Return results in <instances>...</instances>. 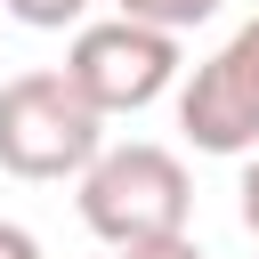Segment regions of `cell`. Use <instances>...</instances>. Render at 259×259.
Masks as SVG:
<instances>
[{
  "instance_id": "1",
  "label": "cell",
  "mask_w": 259,
  "mask_h": 259,
  "mask_svg": "<svg viewBox=\"0 0 259 259\" xmlns=\"http://www.w3.org/2000/svg\"><path fill=\"white\" fill-rule=\"evenodd\" d=\"M186 210H194V178L170 146H97L89 170H81V227L97 243H154V235H186Z\"/></svg>"
},
{
  "instance_id": "2",
  "label": "cell",
  "mask_w": 259,
  "mask_h": 259,
  "mask_svg": "<svg viewBox=\"0 0 259 259\" xmlns=\"http://www.w3.org/2000/svg\"><path fill=\"white\" fill-rule=\"evenodd\" d=\"M97 146H105V113L65 81V65L0 81V170L8 178H32V186L81 178Z\"/></svg>"
},
{
  "instance_id": "3",
  "label": "cell",
  "mask_w": 259,
  "mask_h": 259,
  "mask_svg": "<svg viewBox=\"0 0 259 259\" xmlns=\"http://www.w3.org/2000/svg\"><path fill=\"white\" fill-rule=\"evenodd\" d=\"M65 81H73L97 113H138V105H154V97L178 81V32L138 24V16L81 24L73 49H65Z\"/></svg>"
},
{
  "instance_id": "4",
  "label": "cell",
  "mask_w": 259,
  "mask_h": 259,
  "mask_svg": "<svg viewBox=\"0 0 259 259\" xmlns=\"http://www.w3.org/2000/svg\"><path fill=\"white\" fill-rule=\"evenodd\" d=\"M178 130L202 154H251L259 146V16L186 73L178 89Z\"/></svg>"
},
{
  "instance_id": "5",
  "label": "cell",
  "mask_w": 259,
  "mask_h": 259,
  "mask_svg": "<svg viewBox=\"0 0 259 259\" xmlns=\"http://www.w3.org/2000/svg\"><path fill=\"white\" fill-rule=\"evenodd\" d=\"M113 8L138 24H162V32H194L202 16H219V0H113Z\"/></svg>"
},
{
  "instance_id": "6",
  "label": "cell",
  "mask_w": 259,
  "mask_h": 259,
  "mask_svg": "<svg viewBox=\"0 0 259 259\" xmlns=\"http://www.w3.org/2000/svg\"><path fill=\"white\" fill-rule=\"evenodd\" d=\"M16 24H32V32H65V24H81L89 16V0H0Z\"/></svg>"
},
{
  "instance_id": "7",
  "label": "cell",
  "mask_w": 259,
  "mask_h": 259,
  "mask_svg": "<svg viewBox=\"0 0 259 259\" xmlns=\"http://www.w3.org/2000/svg\"><path fill=\"white\" fill-rule=\"evenodd\" d=\"M113 259H202V243L194 235H154V243H121Z\"/></svg>"
},
{
  "instance_id": "8",
  "label": "cell",
  "mask_w": 259,
  "mask_h": 259,
  "mask_svg": "<svg viewBox=\"0 0 259 259\" xmlns=\"http://www.w3.org/2000/svg\"><path fill=\"white\" fill-rule=\"evenodd\" d=\"M0 259H40V235L16 227V219H0Z\"/></svg>"
},
{
  "instance_id": "9",
  "label": "cell",
  "mask_w": 259,
  "mask_h": 259,
  "mask_svg": "<svg viewBox=\"0 0 259 259\" xmlns=\"http://www.w3.org/2000/svg\"><path fill=\"white\" fill-rule=\"evenodd\" d=\"M235 194H243V227L259 235V146H251V162H243V186H235Z\"/></svg>"
}]
</instances>
